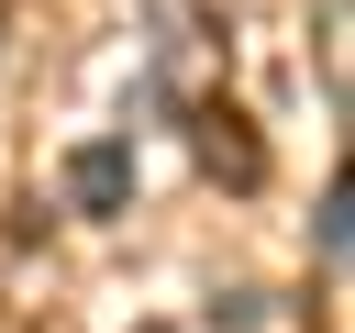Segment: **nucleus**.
Wrapping results in <instances>:
<instances>
[{
	"label": "nucleus",
	"instance_id": "obj_1",
	"mask_svg": "<svg viewBox=\"0 0 355 333\" xmlns=\"http://www.w3.org/2000/svg\"><path fill=\"white\" fill-rule=\"evenodd\" d=\"M67 200H78L89 222H111V211L133 200V144H122V133H100V144H78V155H67Z\"/></svg>",
	"mask_w": 355,
	"mask_h": 333
},
{
	"label": "nucleus",
	"instance_id": "obj_2",
	"mask_svg": "<svg viewBox=\"0 0 355 333\" xmlns=\"http://www.w3.org/2000/svg\"><path fill=\"white\" fill-rule=\"evenodd\" d=\"M200 155H211L222 178H255V144L233 133V111H200Z\"/></svg>",
	"mask_w": 355,
	"mask_h": 333
}]
</instances>
